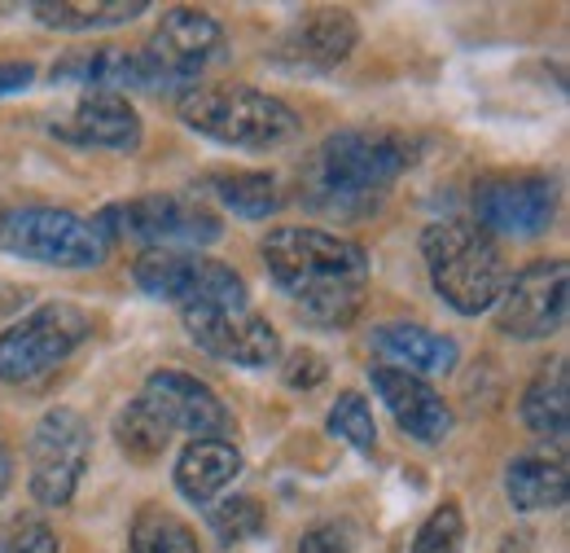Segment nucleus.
Returning <instances> with one entry per match:
<instances>
[{
	"instance_id": "33",
	"label": "nucleus",
	"mask_w": 570,
	"mask_h": 553,
	"mask_svg": "<svg viewBox=\"0 0 570 553\" xmlns=\"http://www.w3.org/2000/svg\"><path fill=\"white\" fill-rule=\"evenodd\" d=\"M36 79V67L31 62H0V93H18Z\"/></svg>"
},
{
	"instance_id": "8",
	"label": "nucleus",
	"mask_w": 570,
	"mask_h": 553,
	"mask_svg": "<svg viewBox=\"0 0 570 553\" xmlns=\"http://www.w3.org/2000/svg\"><path fill=\"white\" fill-rule=\"evenodd\" d=\"M132 273L145 294L180 308H246L242 276L219 260H203L189 251H145Z\"/></svg>"
},
{
	"instance_id": "18",
	"label": "nucleus",
	"mask_w": 570,
	"mask_h": 553,
	"mask_svg": "<svg viewBox=\"0 0 570 553\" xmlns=\"http://www.w3.org/2000/svg\"><path fill=\"white\" fill-rule=\"evenodd\" d=\"M237 475H242V453L228 439H194L176 462V487L194 505H212Z\"/></svg>"
},
{
	"instance_id": "22",
	"label": "nucleus",
	"mask_w": 570,
	"mask_h": 553,
	"mask_svg": "<svg viewBox=\"0 0 570 553\" xmlns=\"http://www.w3.org/2000/svg\"><path fill=\"white\" fill-rule=\"evenodd\" d=\"M522 417L535 435H549V439H562L570 426V387H567V360H549L527 396H522Z\"/></svg>"
},
{
	"instance_id": "12",
	"label": "nucleus",
	"mask_w": 570,
	"mask_h": 553,
	"mask_svg": "<svg viewBox=\"0 0 570 553\" xmlns=\"http://www.w3.org/2000/svg\"><path fill=\"white\" fill-rule=\"evenodd\" d=\"M553 185L544 176H500V181H488L479 185L474 194V211H479V229L492 237V233H504V237H535L549 229L553 220Z\"/></svg>"
},
{
	"instance_id": "6",
	"label": "nucleus",
	"mask_w": 570,
	"mask_h": 553,
	"mask_svg": "<svg viewBox=\"0 0 570 553\" xmlns=\"http://www.w3.org/2000/svg\"><path fill=\"white\" fill-rule=\"evenodd\" d=\"M224 58V27L203 9H167L141 49L145 88H194Z\"/></svg>"
},
{
	"instance_id": "34",
	"label": "nucleus",
	"mask_w": 570,
	"mask_h": 553,
	"mask_svg": "<svg viewBox=\"0 0 570 553\" xmlns=\"http://www.w3.org/2000/svg\"><path fill=\"white\" fill-rule=\"evenodd\" d=\"M13 479V457H9V448L0 444V496H4V487Z\"/></svg>"
},
{
	"instance_id": "9",
	"label": "nucleus",
	"mask_w": 570,
	"mask_h": 553,
	"mask_svg": "<svg viewBox=\"0 0 570 553\" xmlns=\"http://www.w3.org/2000/svg\"><path fill=\"white\" fill-rule=\"evenodd\" d=\"M88 457H92L88 421L75 409H49L31 430V448H27L31 496L40 505H67L88 470Z\"/></svg>"
},
{
	"instance_id": "16",
	"label": "nucleus",
	"mask_w": 570,
	"mask_h": 553,
	"mask_svg": "<svg viewBox=\"0 0 570 553\" xmlns=\"http://www.w3.org/2000/svg\"><path fill=\"white\" fill-rule=\"evenodd\" d=\"M373 391L386 400L391 417L422 444H439L448 430H452V409L443 405V396L430 387L426 378L409 373V369H395V365H377L373 373Z\"/></svg>"
},
{
	"instance_id": "25",
	"label": "nucleus",
	"mask_w": 570,
	"mask_h": 553,
	"mask_svg": "<svg viewBox=\"0 0 570 553\" xmlns=\"http://www.w3.org/2000/svg\"><path fill=\"white\" fill-rule=\"evenodd\" d=\"M128 553H198V541H194L189 523H180L171 510L145 505L141 514L132 518Z\"/></svg>"
},
{
	"instance_id": "26",
	"label": "nucleus",
	"mask_w": 570,
	"mask_h": 553,
	"mask_svg": "<svg viewBox=\"0 0 570 553\" xmlns=\"http://www.w3.org/2000/svg\"><path fill=\"white\" fill-rule=\"evenodd\" d=\"M119 444H124L128 457L154 462V457H163V448L171 444V426L149 409L145 396H137V400L124 409V417H119Z\"/></svg>"
},
{
	"instance_id": "3",
	"label": "nucleus",
	"mask_w": 570,
	"mask_h": 553,
	"mask_svg": "<svg viewBox=\"0 0 570 553\" xmlns=\"http://www.w3.org/2000/svg\"><path fill=\"white\" fill-rule=\"evenodd\" d=\"M426 273L448 308L461 317L488 312L504 290V260L500 246L474 220H439L422 233Z\"/></svg>"
},
{
	"instance_id": "30",
	"label": "nucleus",
	"mask_w": 570,
	"mask_h": 553,
	"mask_svg": "<svg viewBox=\"0 0 570 553\" xmlns=\"http://www.w3.org/2000/svg\"><path fill=\"white\" fill-rule=\"evenodd\" d=\"M0 553H58V536H53V527L40 523V518H18V523L9 527Z\"/></svg>"
},
{
	"instance_id": "4",
	"label": "nucleus",
	"mask_w": 570,
	"mask_h": 553,
	"mask_svg": "<svg viewBox=\"0 0 570 553\" xmlns=\"http://www.w3.org/2000/svg\"><path fill=\"white\" fill-rule=\"evenodd\" d=\"M180 119L198 128L203 137H215L224 145L242 149H273L298 137V115L282 97L246 88V84H207L189 88L180 97Z\"/></svg>"
},
{
	"instance_id": "14",
	"label": "nucleus",
	"mask_w": 570,
	"mask_h": 553,
	"mask_svg": "<svg viewBox=\"0 0 570 553\" xmlns=\"http://www.w3.org/2000/svg\"><path fill=\"white\" fill-rule=\"evenodd\" d=\"M141 396L171 430H189L198 439H224L233 430V414L224 409V400L189 373H176V369L149 373Z\"/></svg>"
},
{
	"instance_id": "32",
	"label": "nucleus",
	"mask_w": 570,
	"mask_h": 553,
	"mask_svg": "<svg viewBox=\"0 0 570 553\" xmlns=\"http://www.w3.org/2000/svg\"><path fill=\"white\" fill-rule=\"evenodd\" d=\"M298 553H352V541L338 523H321L298 541Z\"/></svg>"
},
{
	"instance_id": "13",
	"label": "nucleus",
	"mask_w": 570,
	"mask_h": 553,
	"mask_svg": "<svg viewBox=\"0 0 570 553\" xmlns=\"http://www.w3.org/2000/svg\"><path fill=\"white\" fill-rule=\"evenodd\" d=\"M124 220V229L141 242H154L158 251L167 246H207L219 237V215L207 211L194 198H176V194H154V198H137L128 207H115Z\"/></svg>"
},
{
	"instance_id": "23",
	"label": "nucleus",
	"mask_w": 570,
	"mask_h": 553,
	"mask_svg": "<svg viewBox=\"0 0 570 553\" xmlns=\"http://www.w3.org/2000/svg\"><path fill=\"white\" fill-rule=\"evenodd\" d=\"M145 9H149L145 0H40V4H31V13L45 27H58V31L119 27V22H132Z\"/></svg>"
},
{
	"instance_id": "20",
	"label": "nucleus",
	"mask_w": 570,
	"mask_h": 553,
	"mask_svg": "<svg viewBox=\"0 0 570 553\" xmlns=\"http://www.w3.org/2000/svg\"><path fill=\"white\" fill-rule=\"evenodd\" d=\"M53 84H83L92 93H115V88H145L141 54L128 49H88L71 54L53 67Z\"/></svg>"
},
{
	"instance_id": "19",
	"label": "nucleus",
	"mask_w": 570,
	"mask_h": 553,
	"mask_svg": "<svg viewBox=\"0 0 570 553\" xmlns=\"http://www.w3.org/2000/svg\"><path fill=\"white\" fill-rule=\"evenodd\" d=\"M504 492L518 510H558L570 496V470L562 453H527L509 466Z\"/></svg>"
},
{
	"instance_id": "17",
	"label": "nucleus",
	"mask_w": 570,
	"mask_h": 553,
	"mask_svg": "<svg viewBox=\"0 0 570 553\" xmlns=\"http://www.w3.org/2000/svg\"><path fill=\"white\" fill-rule=\"evenodd\" d=\"M49 133L71 140V145H106V149L132 154L141 145V119L128 106V97H119V93H88L71 115L58 119Z\"/></svg>"
},
{
	"instance_id": "5",
	"label": "nucleus",
	"mask_w": 570,
	"mask_h": 553,
	"mask_svg": "<svg viewBox=\"0 0 570 553\" xmlns=\"http://www.w3.org/2000/svg\"><path fill=\"white\" fill-rule=\"evenodd\" d=\"M0 251L58 269H92L106 260V237L75 211L18 207L0 215Z\"/></svg>"
},
{
	"instance_id": "29",
	"label": "nucleus",
	"mask_w": 570,
	"mask_h": 553,
	"mask_svg": "<svg viewBox=\"0 0 570 553\" xmlns=\"http://www.w3.org/2000/svg\"><path fill=\"white\" fill-rule=\"evenodd\" d=\"M465 550V518L456 505H439L422 523L417 541H413V553H461Z\"/></svg>"
},
{
	"instance_id": "15",
	"label": "nucleus",
	"mask_w": 570,
	"mask_h": 553,
	"mask_svg": "<svg viewBox=\"0 0 570 553\" xmlns=\"http://www.w3.org/2000/svg\"><path fill=\"white\" fill-rule=\"evenodd\" d=\"M356 18L347 9H312L285 31L273 58L294 70H330L356 49Z\"/></svg>"
},
{
	"instance_id": "31",
	"label": "nucleus",
	"mask_w": 570,
	"mask_h": 553,
	"mask_svg": "<svg viewBox=\"0 0 570 553\" xmlns=\"http://www.w3.org/2000/svg\"><path fill=\"white\" fill-rule=\"evenodd\" d=\"M325 373H330L325 360H321L316 351H307V347H298V351L289 356V365H285V382H289L294 391H298V387H303V391H307V387H321Z\"/></svg>"
},
{
	"instance_id": "21",
	"label": "nucleus",
	"mask_w": 570,
	"mask_h": 553,
	"mask_svg": "<svg viewBox=\"0 0 570 553\" xmlns=\"http://www.w3.org/2000/svg\"><path fill=\"white\" fill-rule=\"evenodd\" d=\"M373 347L386 351L391 360H400L409 373H448L456 365V343L439 339L422 326H377L373 330Z\"/></svg>"
},
{
	"instance_id": "24",
	"label": "nucleus",
	"mask_w": 570,
	"mask_h": 553,
	"mask_svg": "<svg viewBox=\"0 0 570 553\" xmlns=\"http://www.w3.org/2000/svg\"><path fill=\"white\" fill-rule=\"evenodd\" d=\"M212 194L246 220H268L273 211H282V190L268 172H224L212 181Z\"/></svg>"
},
{
	"instance_id": "2",
	"label": "nucleus",
	"mask_w": 570,
	"mask_h": 553,
	"mask_svg": "<svg viewBox=\"0 0 570 553\" xmlns=\"http://www.w3.org/2000/svg\"><path fill=\"white\" fill-rule=\"evenodd\" d=\"M409 163H413V145L400 133L347 128L321 140L316 154L303 163L298 198L316 215L360 220L382 207L386 190L400 181Z\"/></svg>"
},
{
	"instance_id": "10",
	"label": "nucleus",
	"mask_w": 570,
	"mask_h": 553,
	"mask_svg": "<svg viewBox=\"0 0 570 553\" xmlns=\"http://www.w3.org/2000/svg\"><path fill=\"white\" fill-rule=\"evenodd\" d=\"M567 321V264L540 260L504 281L497 299V326L509 339H549Z\"/></svg>"
},
{
	"instance_id": "11",
	"label": "nucleus",
	"mask_w": 570,
	"mask_h": 553,
	"mask_svg": "<svg viewBox=\"0 0 570 553\" xmlns=\"http://www.w3.org/2000/svg\"><path fill=\"white\" fill-rule=\"evenodd\" d=\"M185 330L203 351L246 369H268L282 356L277 330L246 308H185Z\"/></svg>"
},
{
	"instance_id": "7",
	"label": "nucleus",
	"mask_w": 570,
	"mask_h": 553,
	"mask_svg": "<svg viewBox=\"0 0 570 553\" xmlns=\"http://www.w3.org/2000/svg\"><path fill=\"white\" fill-rule=\"evenodd\" d=\"M92 334V321L75 303H45L18 326L0 334V378L4 382H36L53 365H62L75 347Z\"/></svg>"
},
{
	"instance_id": "27",
	"label": "nucleus",
	"mask_w": 570,
	"mask_h": 553,
	"mask_svg": "<svg viewBox=\"0 0 570 553\" xmlns=\"http://www.w3.org/2000/svg\"><path fill=\"white\" fill-rule=\"evenodd\" d=\"M212 532L219 545H242L264 532V505L255 496H228L212 510Z\"/></svg>"
},
{
	"instance_id": "1",
	"label": "nucleus",
	"mask_w": 570,
	"mask_h": 553,
	"mask_svg": "<svg viewBox=\"0 0 570 553\" xmlns=\"http://www.w3.org/2000/svg\"><path fill=\"white\" fill-rule=\"evenodd\" d=\"M264 264L277 290L294 308L325 330H338L356 317L368 281V255L352 237L325 229H273L264 237Z\"/></svg>"
},
{
	"instance_id": "28",
	"label": "nucleus",
	"mask_w": 570,
	"mask_h": 553,
	"mask_svg": "<svg viewBox=\"0 0 570 553\" xmlns=\"http://www.w3.org/2000/svg\"><path fill=\"white\" fill-rule=\"evenodd\" d=\"M330 430H334L338 439H347L352 448H360V453H373V448H377L373 414H368L364 396H356V391H343V396H338V405L330 409Z\"/></svg>"
}]
</instances>
